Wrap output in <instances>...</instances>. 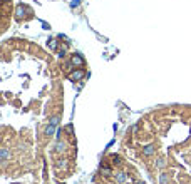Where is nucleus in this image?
Returning a JSON list of instances; mask_svg holds the SVG:
<instances>
[{"label": "nucleus", "mask_w": 191, "mask_h": 184, "mask_svg": "<svg viewBox=\"0 0 191 184\" xmlns=\"http://www.w3.org/2000/svg\"><path fill=\"white\" fill-rule=\"evenodd\" d=\"M154 166L158 167V169H163V167L166 166V161H164V157H159L158 161L154 162Z\"/></svg>", "instance_id": "8"}, {"label": "nucleus", "mask_w": 191, "mask_h": 184, "mask_svg": "<svg viewBox=\"0 0 191 184\" xmlns=\"http://www.w3.org/2000/svg\"><path fill=\"white\" fill-rule=\"evenodd\" d=\"M154 152H156V147L153 146V144H149V146H144V149H143V154H144V156H146V157H151Z\"/></svg>", "instance_id": "2"}, {"label": "nucleus", "mask_w": 191, "mask_h": 184, "mask_svg": "<svg viewBox=\"0 0 191 184\" xmlns=\"http://www.w3.org/2000/svg\"><path fill=\"white\" fill-rule=\"evenodd\" d=\"M56 151H57V152H64V151H65V142L64 141H62V139H60V141H57V144H56Z\"/></svg>", "instance_id": "7"}, {"label": "nucleus", "mask_w": 191, "mask_h": 184, "mask_svg": "<svg viewBox=\"0 0 191 184\" xmlns=\"http://www.w3.org/2000/svg\"><path fill=\"white\" fill-rule=\"evenodd\" d=\"M79 3H81V0H72V2H70V7H79Z\"/></svg>", "instance_id": "15"}, {"label": "nucleus", "mask_w": 191, "mask_h": 184, "mask_svg": "<svg viewBox=\"0 0 191 184\" xmlns=\"http://www.w3.org/2000/svg\"><path fill=\"white\" fill-rule=\"evenodd\" d=\"M47 45H49V49H51V50H56V49H57V42H56V40H49V44H47Z\"/></svg>", "instance_id": "13"}, {"label": "nucleus", "mask_w": 191, "mask_h": 184, "mask_svg": "<svg viewBox=\"0 0 191 184\" xmlns=\"http://www.w3.org/2000/svg\"><path fill=\"white\" fill-rule=\"evenodd\" d=\"M49 122L54 126H59V122H60V116H52L51 119H49Z\"/></svg>", "instance_id": "10"}, {"label": "nucleus", "mask_w": 191, "mask_h": 184, "mask_svg": "<svg viewBox=\"0 0 191 184\" xmlns=\"http://www.w3.org/2000/svg\"><path fill=\"white\" fill-rule=\"evenodd\" d=\"M82 77H84V71H74V72H70L69 79L70 80H79V79H82Z\"/></svg>", "instance_id": "4"}, {"label": "nucleus", "mask_w": 191, "mask_h": 184, "mask_svg": "<svg viewBox=\"0 0 191 184\" xmlns=\"http://www.w3.org/2000/svg\"><path fill=\"white\" fill-rule=\"evenodd\" d=\"M101 174H102V176H111V174H113V171H111V167H102V169H101Z\"/></svg>", "instance_id": "12"}, {"label": "nucleus", "mask_w": 191, "mask_h": 184, "mask_svg": "<svg viewBox=\"0 0 191 184\" xmlns=\"http://www.w3.org/2000/svg\"><path fill=\"white\" fill-rule=\"evenodd\" d=\"M56 127H57V126H54V124L49 122V124L45 126V129H44V134H45V136H49V137L54 136V134H56Z\"/></svg>", "instance_id": "3"}, {"label": "nucleus", "mask_w": 191, "mask_h": 184, "mask_svg": "<svg viewBox=\"0 0 191 184\" xmlns=\"http://www.w3.org/2000/svg\"><path fill=\"white\" fill-rule=\"evenodd\" d=\"M70 65H84V59L81 57V54H74L70 59Z\"/></svg>", "instance_id": "1"}, {"label": "nucleus", "mask_w": 191, "mask_h": 184, "mask_svg": "<svg viewBox=\"0 0 191 184\" xmlns=\"http://www.w3.org/2000/svg\"><path fill=\"white\" fill-rule=\"evenodd\" d=\"M2 2H5V0H2Z\"/></svg>", "instance_id": "19"}, {"label": "nucleus", "mask_w": 191, "mask_h": 184, "mask_svg": "<svg viewBox=\"0 0 191 184\" xmlns=\"http://www.w3.org/2000/svg\"><path fill=\"white\" fill-rule=\"evenodd\" d=\"M113 161H114V164H119V162H121V157H119V156H113Z\"/></svg>", "instance_id": "17"}, {"label": "nucleus", "mask_w": 191, "mask_h": 184, "mask_svg": "<svg viewBox=\"0 0 191 184\" xmlns=\"http://www.w3.org/2000/svg\"><path fill=\"white\" fill-rule=\"evenodd\" d=\"M64 166H65V161H57V164H56L57 169H62Z\"/></svg>", "instance_id": "14"}, {"label": "nucleus", "mask_w": 191, "mask_h": 184, "mask_svg": "<svg viewBox=\"0 0 191 184\" xmlns=\"http://www.w3.org/2000/svg\"><path fill=\"white\" fill-rule=\"evenodd\" d=\"M15 15H17V19H20L24 15V5H17V10H15Z\"/></svg>", "instance_id": "11"}, {"label": "nucleus", "mask_w": 191, "mask_h": 184, "mask_svg": "<svg viewBox=\"0 0 191 184\" xmlns=\"http://www.w3.org/2000/svg\"><path fill=\"white\" fill-rule=\"evenodd\" d=\"M57 55H59V57H64V55H65V47H62L60 50L57 52Z\"/></svg>", "instance_id": "16"}, {"label": "nucleus", "mask_w": 191, "mask_h": 184, "mask_svg": "<svg viewBox=\"0 0 191 184\" xmlns=\"http://www.w3.org/2000/svg\"><path fill=\"white\" fill-rule=\"evenodd\" d=\"M132 182H134V184H146L144 181H139V179H134V181H132Z\"/></svg>", "instance_id": "18"}, {"label": "nucleus", "mask_w": 191, "mask_h": 184, "mask_svg": "<svg viewBox=\"0 0 191 184\" xmlns=\"http://www.w3.org/2000/svg\"><path fill=\"white\" fill-rule=\"evenodd\" d=\"M0 157L2 159H10V151L9 149H0Z\"/></svg>", "instance_id": "9"}, {"label": "nucleus", "mask_w": 191, "mask_h": 184, "mask_svg": "<svg viewBox=\"0 0 191 184\" xmlns=\"http://www.w3.org/2000/svg\"><path fill=\"white\" fill-rule=\"evenodd\" d=\"M169 181H171V176H169L168 173H161L159 174V184H169Z\"/></svg>", "instance_id": "6"}, {"label": "nucleus", "mask_w": 191, "mask_h": 184, "mask_svg": "<svg viewBox=\"0 0 191 184\" xmlns=\"http://www.w3.org/2000/svg\"><path fill=\"white\" fill-rule=\"evenodd\" d=\"M114 178H116V181H118L119 184H124L127 181V174L126 173H118V174H114Z\"/></svg>", "instance_id": "5"}]
</instances>
